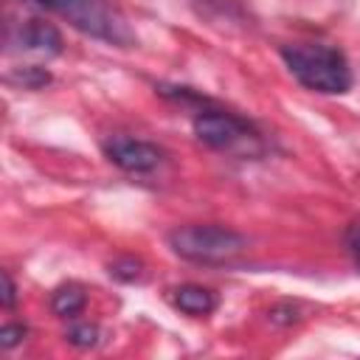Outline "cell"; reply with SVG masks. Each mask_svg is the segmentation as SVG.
<instances>
[{"label":"cell","instance_id":"obj_1","mask_svg":"<svg viewBox=\"0 0 360 360\" xmlns=\"http://www.w3.org/2000/svg\"><path fill=\"white\" fill-rule=\"evenodd\" d=\"M281 59L290 73L315 93L340 96L352 87V68L346 56L323 42H292L281 48Z\"/></svg>","mask_w":360,"mask_h":360},{"label":"cell","instance_id":"obj_2","mask_svg":"<svg viewBox=\"0 0 360 360\" xmlns=\"http://www.w3.org/2000/svg\"><path fill=\"white\" fill-rule=\"evenodd\" d=\"M245 236L225 225H183L169 233V248L197 264H222L245 250Z\"/></svg>","mask_w":360,"mask_h":360},{"label":"cell","instance_id":"obj_3","mask_svg":"<svg viewBox=\"0 0 360 360\" xmlns=\"http://www.w3.org/2000/svg\"><path fill=\"white\" fill-rule=\"evenodd\" d=\"M39 6L51 8L87 37L112 45H132V31L127 20L107 0H39Z\"/></svg>","mask_w":360,"mask_h":360},{"label":"cell","instance_id":"obj_4","mask_svg":"<svg viewBox=\"0 0 360 360\" xmlns=\"http://www.w3.org/2000/svg\"><path fill=\"white\" fill-rule=\"evenodd\" d=\"M194 135L211 149H228V152L242 149L248 141H253L250 127L231 112H200L194 118Z\"/></svg>","mask_w":360,"mask_h":360},{"label":"cell","instance_id":"obj_5","mask_svg":"<svg viewBox=\"0 0 360 360\" xmlns=\"http://www.w3.org/2000/svg\"><path fill=\"white\" fill-rule=\"evenodd\" d=\"M107 158L124 169V172H132V174H143V172H152L158 163H160V149L146 143V141H135V138H112L107 143Z\"/></svg>","mask_w":360,"mask_h":360},{"label":"cell","instance_id":"obj_6","mask_svg":"<svg viewBox=\"0 0 360 360\" xmlns=\"http://www.w3.org/2000/svg\"><path fill=\"white\" fill-rule=\"evenodd\" d=\"M172 301H174V307H177L180 312L194 315V318L214 312V309H217V304H219V301H217V295H214L211 290L200 287V284H183V287L172 290Z\"/></svg>","mask_w":360,"mask_h":360},{"label":"cell","instance_id":"obj_7","mask_svg":"<svg viewBox=\"0 0 360 360\" xmlns=\"http://www.w3.org/2000/svg\"><path fill=\"white\" fill-rule=\"evenodd\" d=\"M22 48L34 51L39 56H56L62 51V37L53 25H48L42 20H31L22 28Z\"/></svg>","mask_w":360,"mask_h":360},{"label":"cell","instance_id":"obj_8","mask_svg":"<svg viewBox=\"0 0 360 360\" xmlns=\"http://www.w3.org/2000/svg\"><path fill=\"white\" fill-rule=\"evenodd\" d=\"M84 290L79 287V284H62L56 292H53V301H51V307H53V312L59 315V318H73V315H79L82 309H84Z\"/></svg>","mask_w":360,"mask_h":360},{"label":"cell","instance_id":"obj_9","mask_svg":"<svg viewBox=\"0 0 360 360\" xmlns=\"http://www.w3.org/2000/svg\"><path fill=\"white\" fill-rule=\"evenodd\" d=\"M68 340L76 343V346H93L96 343V329L93 326H79V329H73L68 335Z\"/></svg>","mask_w":360,"mask_h":360},{"label":"cell","instance_id":"obj_10","mask_svg":"<svg viewBox=\"0 0 360 360\" xmlns=\"http://www.w3.org/2000/svg\"><path fill=\"white\" fill-rule=\"evenodd\" d=\"M22 335H25V329H22V326H3V329H0V346H6V349H8V346H14Z\"/></svg>","mask_w":360,"mask_h":360},{"label":"cell","instance_id":"obj_11","mask_svg":"<svg viewBox=\"0 0 360 360\" xmlns=\"http://www.w3.org/2000/svg\"><path fill=\"white\" fill-rule=\"evenodd\" d=\"M0 281H3V307H14V281H11V276L8 273H3L0 276Z\"/></svg>","mask_w":360,"mask_h":360},{"label":"cell","instance_id":"obj_12","mask_svg":"<svg viewBox=\"0 0 360 360\" xmlns=\"http://www.w3.org/2000/svg\"><path fill=\"white\" fill-rule=\"evenodd\" d=\"M346 242H349V248H352L354 259L360 262V222H354V225L349 228V233H346Z\"/></svg>","mask_w":360,"mask_h":360}]
</instances>
